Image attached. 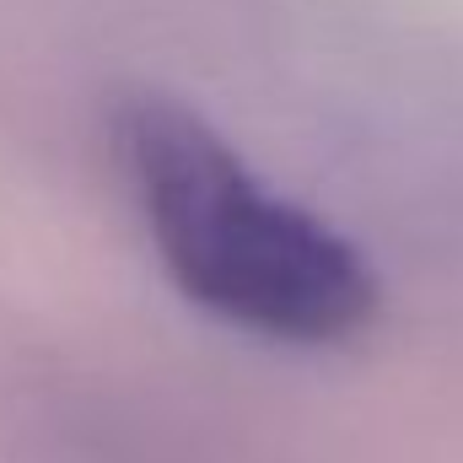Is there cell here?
Listing matches in <instances>:
<instances>
[{"label":"cell","instance_id":"obj_1","mask_svg":"<svg viewBox=\"0 0 463 463\" xmlns=\"http://www.w3.org/2000/svg\"><path fill=\"white\" fill-rule=\"evenodd\" d=\"M114 146L156 259L194 307L286 345H340L377 318L372 264L264 189L205 118L167 98H129Z\"/></svg>","mask_w":463,"mask_h":463}]
</instances>
